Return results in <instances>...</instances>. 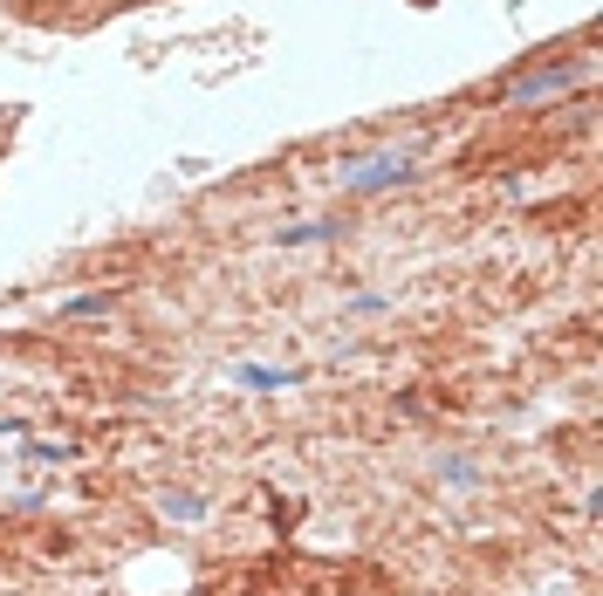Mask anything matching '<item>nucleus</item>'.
Segmentation results:
<instances>
[{"instance_id": "f257e3e1", "label": "nucleus", "mask_w": 603, "mask_h": 596, "mask_svg": "<svg viewBox=\"0 0 603 596\" xmlns=\"http://www.w3.org/2000/svg\"><path fill=\"white\" fill-rule=\"evenodd\" d=\"M405 178H411V151H378V159H350L344 165L350 192H384V186H405Z\"/></svg>"}, {"instance_id": "f03ea898", "label": "nucleus", "mask_w": 603, "mask_h": 596, "mask_svg": "<svg viewBox=\"0 0 603 596\" xmlns=\"http://www.w3.org/2000/svg\"><path fill=\"white\" fill-rule=\"evenodd\" d=\"M569 83H583V62H563V69H535V75H521V83L508 90V103H542V96H563Z\"/></svg>"}, {"instance_id": "7ed1b4c3", "label": "nucleus", "mask_w": 603, "mask_h": 596, "mask_svg": "<svg viewBox=\"0 0 603 596\" xmlns=\"http://www.w3.org/2000/svg\"><path fill=\"white\" fill-rule=\"evenodd\" d=\"M344 233V220H309V226H288L281 247H316V241H336Z\"/></svg>"}, {"instance_id": "20e7f679", "label": "nucleus", "mask_w": 603, "mask_h": 596, "mask_svg": "<svg viewBox=\"0 0 603 596\" xmlns=\"http://www.w3.org/2000/svg\"><path fill=\"white\" fill-rule=\"evenodd\" d=\"M117 308V295H76V302H62V316H111Z\"/></svg>"}]
</instances>
